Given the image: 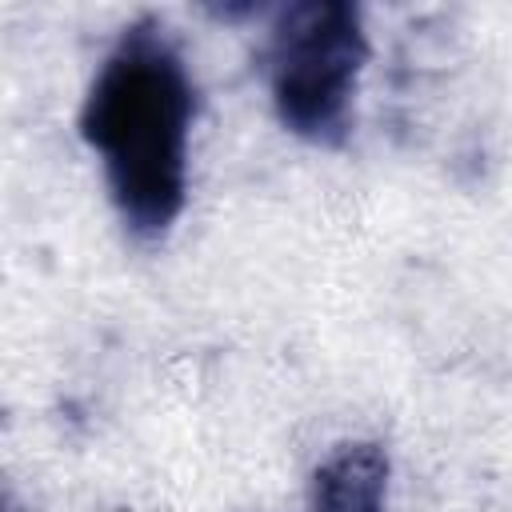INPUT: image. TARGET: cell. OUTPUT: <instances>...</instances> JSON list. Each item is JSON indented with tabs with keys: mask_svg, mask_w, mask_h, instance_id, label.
<instances>
[{
	"mask_svg": "<svg viewBox=\"0 0 512 512\" xmlns=\"http://www.w3.org/2000/svg\"><path fill=\"white\" fill-rule=\"evenodd\" d=\"M196 80L172 32L144 16L120 28L80 100V136L136 240L176 228L192 188Z\"/></svg>",
	"mask_w": 512,
	"mask_h": 512,
	"instance_id": "obj_1",
	"label": "cell"
},
{
	"mask_svg": "<svg viewBox=\"0 0 512 512\" xmlns=\"http://www.w3.org/2000/svg\"><path fill=\"white\" fill-rule=\"evenodd\" d=\"M372 56L364 12L348 0H292L264 36V88L276 124L304 144H340Z\"/></svg>",
	"mask_w": 512,
	"mask_h": 512,
	"instance_id": "obj_2",
	"label": "cell"
},
{
	"mask_svg": "<svg viewBox=\"0 0 512 512\" xmlns=\"http://www.w3.org/2000/svg\"><path fill=\"white\" fill-rule=\"evenodd\" d=\"M392 456L380 440H336L308 476V512H388Z\"/></svg>",
	"mask_w": 512,
	"mask_h": 512,
	"instance_id": "obj_3",
	"label": "cell"
}]
</instances>
